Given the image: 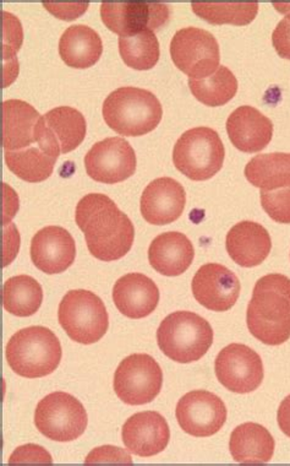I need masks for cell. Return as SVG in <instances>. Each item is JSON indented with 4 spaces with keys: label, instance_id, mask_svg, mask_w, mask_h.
Returning a JSON list of instances; mask_svg holds the SVG:
<instances>
[{
    "label": "cell",
    "instance_id": "obj_1",
    "mask_svg": "<svg viewBox=\"0 0 290 466\" xmlns=\"http://www.w3.org/2000/svg\"><path fill=\"white\" fill-rule=\"evenodd\" d=\"M75 220L95 259L118 260L132 249L135 238L133 222L105 194L85 196L77 203Z\"/></svg>",
    "mask_w": 290,
    "mask_h": 466
},
{
    "label": "cell",
    "instance_id": "obj_2",
    "mask_svg": "<svg viewBox=\"0 0 290 466\" xmlns=\"http://www.w3.org/2000/svg\"><path fill=\"white\" fill-rule=\"evenodd\" d=\"M246 324L251 335L264 344L278 346L289 340V278L268 274L256 282L247 306Z\"/></svg>",
    "mask_w": 290,
    "mask_h": 466
},
{
    "label": "cell",
    "instance_id": "obj_3",
    "mask_svg": "<svg viewBox=\"0 0 290 466\" xmlns=\"http://www.w3.org/2000/svg\"><path fill=\"white\" fill-rule=\"evenodd\" d=\"M102 113L109 128L120 136L141 137L157 128L164 108L151 91L123 86L108 95Z\"/></svg>",
    "mask_w": 290,
    "mask_h": 466
},
{
    "label": "cell",
    "instance_id": "obj_4",
    "mask_svg": "<svg viewBox=\"0 0 290 466\" xmlns=\"http://www.w3.org/2000/svg\"><path fill=\"white\" fill-rule=\"evenodd\" d=\"M62 345L51 329L28 327L14 334L5 348L6 362L17 376L35 380L49 376L62 361Z\"/></svg>",
    "mask_w": 290,
    "mask_h": 466
},
{
    "label": "cell",
    "instance_id": "obj_5",
    "mask_svg": "<svg viewBox=\"0 0 290 466\" xmlns=\"http://www.w3.org/2000/svg\"><path fill=\"white\" fill-rule=\"evenodd\" d=\"M157 344L172 361H199L214 344V329L205 318L180 310L165 317L157 330Z\"/></svg>",
    "mask_w": 290,
    "mask_h": 466
},
{
    "label": "cell",
    "instance_id": "obj_6",
    "mask_svg": "<svg viewBox=\"0 0 290 466\" xmlns=\"http://www.w3.org/2000/svg\"><path fill=\"white\" fill-rule=\"evenodd\" d=\"M225 145L215 130L197 127L186 130L173 149L176 169L193 181H207L217 175L225 162Z\"/></svg>",
    "mask_w": 290,
    "mask_h": 466
},
{
    "label": "cell",
    "instance_id": "obj_7",
    "mask_svg": "<svg viewBox=\"0 0 290 466\" xmlns=\"http://www.w3.org/2000/svg\"><path fill=\"white\" fill-rule=\"evenodd\" d=\"M60 326L73 341L91 345L107 333L109 317L104 301L87 289H72L58 309Z\"/></svg>",
    "mask_w": 290,
    "mask_h": 466
},
{
    "label": "cell",
    "instance_id": "obj_8",
    "mask_svg": "<svg viewBox=\"0 0 290 466\" xmlns=\"http://www.w3.org/2000/svg\"><path fill=\"white\" fill-rule=\"evenodd\" d=\"M35 425L40 433L55 442H73L87 429L84 405L72 394L55 391L38 402Z\"/></svg>",
    "mask_w": 290,
    "mask_h": 466
},
{
    "label": "cell",
    "instance_id": "obj_9",
    "mask_svg": "<svg viewBox=\"0 0 290 466\" xmlns=\"http://www.w3.org/2000/svg\"><path fill=\"white\" fill-rule=\"evenodd\" d=\"M116 397L126 405L150 404L164 386V372L152 356L134 354L120 362L115 373Z\"/></svg>",
    "mask_w": 290,
    "mask_h": 466
},
{
    "label": "cell",
    "instance_id": "obj_10",
    "mask_svg": "<svg viewBox=\"0 0 290 466\" xmlns=\"http://www.w3.org/2000/svg\"><path fill=\"white\" fill-rule=\"evenodd\" d=\"M171 56L176 68L195 79L212 76L221 61L214 35L193 26L176 31L171 42Z\"/></svg>",
    "mask_w": 290,
    "mask_h": 466
},
{
    "label": "cell",
    "instance_id": "obj_11",
    "mask_svg": "<svg viewBox=\"0 0 290 466\" xmlns=\"http://www.w3.org/2000/svg\"><path fill=\"white\" fill-rule=\"evenodd\" d=\"M215 377L225 390L236 394L255 391L264 380V363L249 346L231 344L219 352L215 362Z\"/></svg>",
    "mask_w": 290,
    "mask_h": 466
},
{
    "label": "cell",
    "instance_id": "obj_12",
    "mask_svg": "<svg viewBox=\"0 0 290 466\" xmlns=\"http://www.w3.org/2000/svg\"><path fill=\"white\" fill-rule=\"evenodd\" d=\"M86 121L83 113L69 106H60L41 116L37 126L38 147L51 157L68 154L83 143Z\"/></svg>",
    "mask_w": 290,
    "mask_h": 466
},
{
    "label": "cell",
    "instance_id": "obj_13",
    "mask_svg": "<svg viewBox=\"0 0 290 466\" xmlns=\"http://www.w3.org/2000/svg\"><path fill=\"white\" fill-rule=\"evenodd\" d=\"M87 175L95 182L115 185L136 171V155L129 141L120 137L98 141L84 158Z\"/></svg>",
    "mask_w": 290,
    "mask_h": 466
},
{
    "label": "cell",
    "instance_id": "obj_14",
    "mask_svg": "<svg viewBox=\"0 0 290 466\" xmlns=\"http://www.w3.org/2000/svg\"><path fill=\"white\" fill-rule=\"evenodd\" d=\"M175 416L184 432L194 437H211L227 421V408L217 395L193 390L180 399Z\"/></svg>",
    "mask_w": 290,
    "mask_h": 466
},
{
    "label": "cell",
    "instance_id": "obj_15",
    "mask_svg": "<svg viewBox=\"0 0 290 466\" xmlns=\"http://www.w3.org/2000/svg\"><path fill=\"white\" fill-rule=\"evenodd\" d=\"M171 16L167 5L152 2H105L101 5L102 21L109 30L119 36H129L145 28L152 31L164 26Z\"/></svg>",
    "mask_w": 290,
    "mask_h": 466
},
{
    "label": "cell",
    "instance_id": "obj_16",
    "mask_svg": "<svg viewBox=\"0 0 290 466\" xmlns=\"http://www.w3.org/2000/svg\"><path fill=\"white\" fill-rule=\"evenodd\" d=\"M193 295L196 301L212 312H227L238 301L240 281L227 267L208 263L193 279Z\"/></svg>",
    "mask_w": 290,
    "mask_h": 466
},
{
    "label": "cell",
    "instance_id": "obj_17",
    "mask_svg": "<svg viewBox=\"0 0 290 466\" xmlns=\"http://www.w3.org/2000/svg\"><path fill=\"white\" fill-rule=\"evenodd\" d=\"M122 439L130 453L151 458L167 448L171 430L159 412L144 411L126 420L122 430Z\"/></svg>",
    "mask_w": 290,
    "mask_h": 466
},
{
    "label": "cell",
    "instance_id": "obj_18",
    "mask_svg": "<svg viewBox=\"0 0 290 466\" xmlns=\"http://www.w3.org/2000/svg\"><path fill=\"white\" fill-rule=\"evenodd\" d=\"M30 254L37 269L48 275L60 274L75 260V241L65 228L47 226L32 238Z\"/></svg>",
    "mask_w": 290,
    "mask_h": 466
},
{
    "label": "cell",
    "instance_id": "obj_19",
    "mask_svg": "<svg viewBox=\"0 0 290 466\" xmlns=\"http://www.w3.org/2000/svg\"><path fill=\"white\" fill-rule=\"evenodd\" d=\"M185 204L184 187L175 179L161 177L145 188L140 209L148 224L162 226L178 220L185 209Z\"/></svg>",
    "mask_w": 290,
    "mask_h": 466
},
{
    "label": "cell",
    "instance_id": "obj_20",
    "mask_svg": "<svg viewBox=\"0 0 290 466\" xmlns=\"http://www.w3.org/2000/svg\"><path fill=\"white\" fill-rule=\"evenodd\" d=\"M225 128L236 149L247 154L264 150L274 136L271 119L251 106H240L233 111Z\"/></svg>",
    "mask_w": 290,
    "mask_h": 466
},
{
    "label": "cell",
    "instance_id": "obj_21",
    "mask_svg": "<svg viewBox=\"0 0 290 466\" xmlns=\"http://www.w3.org/2000/svg\"><path fill=\"white\" fill-rule=\"evenodd\" d=\"M113 301L124 316L132 319H143L157 309L159 289L146 275L126 274L115 282Z\"/></svg>",
    "mask_w": 290,
    "mask_h": 466
},
{
    "label": "cell",
    "instance_id": "obj_22",
    "mask_svg": "<svg viewBox=\"0 0 290 466\" xmlns=\"http://www.w3.org/2000/svg\"><path fill=\"white\" fill-rule=\"evenodd\" d=\"M225 248L238 266L254 268L260 266L270 256L272 239L263 225L242 221L229 229Z\"/></svg>",
    "mask_w": 290,
    "mask_h": 466
},
{
    "label": "cell",
    "instance_id": "obj_23",
    "mask_svg": "<svg viewBox=\"0 0 290 466\" xmlns=\"http://www.w3.org/2000/svg\"><path fill=\"white\" fill-rule=\"evenodd\" d=\"M195 257L193 243L182 232H165L152 241L148 261L165 277H179L189 269Z\"/></svg>",
    "mask_w": 290,
    "mask_h": 466
},
{
    "label": "cell",
    "instance_id": "obj_24",
    "mask_svg": "<svg viewBox=\"0 0 290 466\" xmlns=\"http://www.w3.org/2000/svg\"><path fill=\"white\" fill-rule=\"evenodd\" d=\"M3 116L5 151L23 150L37 144V126L42 116L34 106L21 100H6L3 104Z\"/></svg>",
    "mask_w": 290,
    "mask_h": 466
},
{
    "label": "cell",
    "instance_id": "obj_25",
    "mask_svg": "<svg viewBox=\"0 0 290 466\" xmlns=\"http://www.w3.org/2000/svg\"><path fill=\"white\" fill-rule=\"evenodd\" d=\"M104 45L100 35L87 25H73L59 40V56L70 68L86 69L100 61Z\"/></svg>",
    "mask_w": 290,
    "mask_h": 466
},
{
    "label": "cell",
    "instance_id": "obj_26",
    "mask_svg": "<svg viewBox=\"0 0 290 466\" xmlns=\"http://www.w3.org/2000/svg\"><path fill=\"white\" fill-rule=\"evenodd\" d=\"M275 448L274 437L268 430L254 422L236 427L229 441L232 457L239 464H265L271 461Z\"/></svg>",
    "mask_w": 290,
    "mask_h": 466
},
{
    "label": "cell",
    "instance_id": "obj_27",
    "mask_svg": "<svg viewBox=\"0 0 290 466\" xmlns=\"http://www.w3.org/2000/svg\"><path fill=\"white\" fill-rule=\"evenodd\" d=\"M245 177L261 190H275L290 186V154H260L251 158Z\"/></svg>",
    "mask_w": 290,
    "mask_h": 466
},
{
    "label": "cell",
    "instance_id": "obj_28",
    "mask_svg": "<svg viewBox=\"0 0 290 466\" xmlns=\"http://www.w3.org/2000/svg\"><path fill=\"white\" fill-rule=\"evenodd\" d=\"M44 289L34 278L17 275L5 281L3 288V306L16 317H31L40 309Z\"/></svg>",
    "mask_w": 290,
    "mask_h": 466
},
{
    "label": "cell",
    "instance_id": "obj_29",
    "mask_svg": "<svg viewBox=\"0 0 290 466\" xmlns=\"http://www.w3.org/2000/svg\"><path fill=\"white\" fill-rule=\"evenodd\" d=\"M58 158L51 157L37 144L26 149L5 151V162L10 171L23 181L44 182L51 177Z\"/></svg>",
    "mask_w": 290,
    "mask_h": 466
},
{
    "label": "cell",
    "instance_id": "obj_30",
    "mask_svg": "<svg viewBox=\"0 0 290 466\" xmlns=\"http://www.w3.org/2000/svg\"><path fill=\"white\" fill-rule=\"evenodd\" d=\"M189 87L196 100L211 107H218L231 101L238 91V80L225 66H219L206 77H189Z\"/></svg>",
    "mask_w": 290,
    "mask_h": 466
},
{
    "label": "cell",
    "instance_id": "obj_31",
    "mask_svg": "<svg viewBox=\"0 0 290 466\" xmlns=\"http://www.w3.org/2000/svg\"><path fill=\"white\" fill-rule=\"evenodd\" d=\"M118 44L120 56L130 68L148 70L157 65L159 42L150 28L129 36H119Z\"/></svg>",
    "mask_w": 290,
    "mask_h": 466
},
{
    "label": "cell",
    "instance_id": "obj_32",
    "mask_svg": "<svg viewBox=\"0 0 290 466\" xmlns=\"http://www.w3.org/2000/svg\"><path fill=\"white\" fill-rule=\"evenodd\" d=\"M193 12L212 25L232 24L244 26L259 13V3H191Z\"/></svg>",
    "mask_w": 290,
    "mask_h": 466
},
{
    "label": "cell",
    "instance_id": "obj_33",
    "mask_svg": "<svg viewBox=\"0 0 290 466\" xmlns=\"http://www.w3.org/2000/svg\"><path fill=\"white\" fill-rule=\"evenodd\" d=\"M5 20V86H9L19 73L16 53L24 41L23 27L19 19L8 12L3 13Z\"/></svg>",
    "mask_w": 290,
    "mask_h": 466
},
{
    "label": "cell",
    "instance_id": "obj_34",
    "mask_svg": "<svg viewBox=\"0 0 290 466\" xmlns=\"http://www.w3.org/2000/svg\"><path fill=\"white\" fill-rule=\"evenodd\" d=\"M261 206L278 224H290V186L275 190H261Z\"/></svg>",
    "mask_w": 290,
    "mask_h": 466
},
{
    "label": "cell",
    "instance_id": "obj_35",
    "mask_svg": "<svg viewBox=\"0 0 290 466\" xmlns=\"http://www.w3.org/2000/svg\"><path fill=\"white\" fill-rule=\"evenodd\" d=\"M274 5L278 12L289 14H286L285 19L279 21L277 27L275 28L272 34V44L282 58L290 59V5L275 3Z\"/></svg>",
    "mask_w": 290,
    "mask_h": 466
},
{
    "label": "cell",
    "instance_id": "obj_36",
    "mask_svg": "<svg viewBox=\"0 0 290 466\" xmlns=\"http://www.w3.org/2000/svg\"><path fill=\"white\" fill-rule=\"evenodd\" d=\"M102 462H119V464H133V459L122 448L105 446L92 451L85 464H102Z\"/></svg>",
    "mask_w": 290,
    "mask_h": 466
},
{
    "label": "cell",
    "instance_id": "obj_37",
    "mask_svg": "<svg viewBox=\"0 0 290 466\" xmlns=\"http://www.w3.org/2000/svg\"><path fill=\"white\" fill-rule=\"evenodd\" d=\"M9 464H25V462H42V464H52L53 459L45 448L36 444H26L19 447L10 455Z\"/></svg>",
    "mask_w": 290,
    "mask_h": 466
},
{
    "label": "cell",
    "instance_id": "obj_38",
    "mask_svg": "<svg viewBox=\"0 0 290 466\" xmlns=\"http://www.w3.org/2000/svg\"><path fill=\"white\" fill-rule=\"evenodd\" d=\"M44 6L52 13L53 15L62 20H74L83 15L88 8V3H79V5H59V3H44Z\"/></svg>",
    "mask_w": 290,
    "mask_h": 466
},
{
    "label": "cell",
    "instance_id": "obj_39",
    "mask_svg": "<svg viewBox=\"0 0 290 466\" xmlns=\"http://www.w3.org/2000/svg\"><path fill=\"white\" fill-rule=\"evenodd\" d=\"M279 429L290 439V395L281 402L277 414Z\"/></svg>",
    "mask_w": 290,
    "mask_h": 466
}]
</instances>
